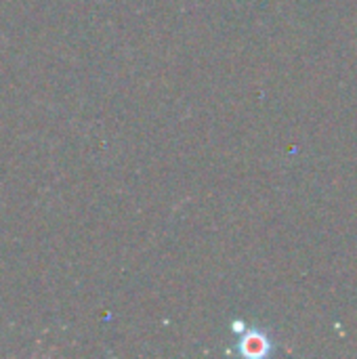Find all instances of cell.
Here are the masks:
<instances>
[{
	"label": "cell",
	"mask_w": 357,
	"mask_h": 359,
	"mask_svg": "<svg viewBox=\"0 0 357 359\" xmlns=\"http://www.w3.org/2000/svg\"><path fill=\"white\" fill-rule=\"evenodd\" d=\"M271 351V343L269 339L259 332V330H248L242 339H240V353L244 358H265L267 353Z\"/></svg>",
	"instance_id": "obj_1"
}]
</instances>
